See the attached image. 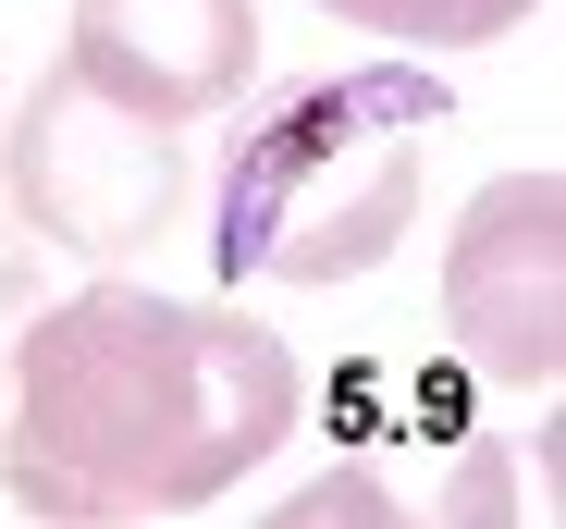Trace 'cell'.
Returning <instances> with one entry per match:
<instances>
[{
	"label": "cell",
	"instance_id": "7a4b0ae2",
	"mask_svg": "<svg viewBox=\"0 0 566 529\" xmlns=\"http://www.w3.org/2000/svg\"><path fill=\"white\" fill-rule=\"evenodd\" d=\"M443 136V74L419 62H357V74H296L259 86L222 198H210V258L222 284H357L382 272L419 222V160Z\"/></svg>",
	"mask_w": 566,
	"mask_h": 529
},
{
	"label": "cell",
	"instance_id": "52a82bcc",
	"mask_svg": "<svg viewBox=\"0 0 566 529\" xmlns=\"http://www.w3.org/2000/svg\"><path fill=\"white\" fill-rule=\"evenodd\" d=\"M296 517H382V493L369 480H321V493H296Z\"/></svg>",
	"mask_w": 566,
	"mask_h": 529
},
{
	"label": "cell",
	"instance_id": "8992f818",
	"mask_svg": "<svg viewBox=\"0 0 566 529\" xmlns=\"http://www.w3.org/2000/svg\"><path fill=\"white\" fill-rule=\"evenodd\" d=\"M333 25H369V38H407V50H493L517 38L542 0H321Z\"/></svg>",
	"mask_w": 566,
	"mask_h": 529
},
{
	"label": "cell",
	"instance_id": "6da1fadb",
	"mask_svg": "<svg viewBox=\"0 0 566 529\" xmlns=\"http://www.w3.org/2000/svg\"><path fill=\"white\" fill-rule=\"evenodd\" d=\"M296 431V345L210 296L86 284L13 345L0 493L50 529L198 517Z\"/></svg>",
	"mask_w": 566,
	"mask_h": 529
},
{
	"label": "cell",
	"instance_id": "277c9868",
	"mask_svg": "<svg viewBox=\"0 0 566 529\" xmlns=\"http://www.w3.org/2000/svg\"><path fill=\"white\" fill-rule=\"evenodd\" d=\"M443 332L468 370L554 394V370H566V186L554 172H505V186H481L455 210Z\"/></svg>",
	"mask_w": 566,
	"mask_h": 529
},
{
	"label": "cell",
	"instance_id": "5b68a950",
	"mask_svg": "<svg viewBox=\"0 0 566 529\" xmlns=\"http://www.w3.org/2000/svg\"><path fill=\"white\" fill-rule=\"evenodd\" d=\"M62 62L148 124H210L259 74V0H74Z\"/></svg>",
	"mask_w": 566,
	"mask_h": 529
},
{
	"label": "cell",
	"instance_id": "3957f363",
	"mask_svg": "<svg viewBox=\"0 0 566 529\" xmlns=\"http://www.w3.org/2000/svg\"><path fill=\"white\" fill-rule=\"evenodd\" d=\"M0 186H13V210H25L50 246H74V258H136V246H160L172 210H185V148H172V124L99 99L74 62H50V74L25 86V112H13Z\"/></svg>",
	"mask_w": 566,
	"mask_h": 529
}]
</instances>
